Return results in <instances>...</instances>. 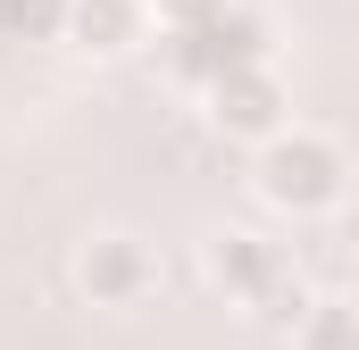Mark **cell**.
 Masks as SVG:
<instances>
[{
  "label": "cell",
  "mask_w": 359,
  "mask_h": 350,
  "mask_svg": "<svg viewBox=\"0 0 359 350\" xmlns=\"http://www.w3.org/2000/svg\"><path fill=\"white\" fill-rule=\"evenodd\" d=\"M334 234H343V251H351V267H359V200L334 209Z\"/></svg>",
  "instance_id": "9"
},
{
  "label": "cell",
  "mask_w": 359,
  "mask_h": 350,
  "mask_svg": "<svg viewBox=\"0 0 359 350\" xmlns=\"http://www.w3.org/2000/svg\"><path fill=\"white\" fill-rule=\"evenodd\" d=\"M151 0H67V50H84V59H126V50H142L151 42Z\"/></svg>",
  "instance_id": "6"
},
{
  "label": "cell",
  "mask_w": 359,
  "mask_h": 350,
  "mask_svg": "<svg viewBox=\"0 0 359 350\" xmlns=\"http://www.w3.org/2000/svg\"><path fill=\"white\" fill-rule=\"evenodd\" d=\"M251 192L268 200L276 217H334L351 200V159L334 134H309V125H284L268 150H251Z\"/></svg>",
  "instance_id": "1"
},
{
  "label": "cell",
  "mask_w": 359,
  "mask_h": 350,
  "mask_svg": "<svg viewBox=\"0 0 359 350\" xmlns=\"http://www.w3.org/2000/svg\"><path fill=\"white\" fill-rule=\"evenodd\" d=\"M343 300H351V317H359V267H351V292H343Z\"/></svg>",
  "instance_id": "10"
},
{
  "label": "cell",
  "mask_w": 359,
  "mask_h": 350,
  "mask_svg": "<svg viewBox=\"0 0 359 350\" xmlns=\"http://www.w3.org/2000/svg\"><path fill=\"white\" fill-rule=\"evenodd\" d=\"M292 342H301V350H359V317H351V300H309V317L292 326Z\"/></svg>",
  "instance_id": "7"
},
{
  "label": "cell",
  "mask_w": 359,
  "mask_h": 350,
  "mask_svg": "<svg viewBox=\"0 0 359 350\" xmlns=\"http://www.w3.org/2000/svg\"><path fill=\"white\" fill-rule=\"evenodd\" d=\"M8 17H17L34 42H59V34H67V0H8Z\"/></svg>",
  "instance_id": "8"
},
{
  "label": "cell",
  "mask_w": 359,
  "mask_h": 350,
  "mask_svg": "<svg viewBox=\"0 0 359 350\" xmlns=\"http://www.w3.org/2000/svg\"><path fill=\"white\" fill-rule=\"evenodd\" d=\"M159 59H168L176 84L209 92L217 76H234V67H276V34H268L259 8L226 0L217 17H201V25H184V34H159Z\"/></svg>",
  "instance_id": "2"
},
{
  "label": "cell",
  "mask_w": 359,
  "mask_h": 350,
  "mask_svg": "<svg viewBox=\"0 0 359 350\" xmlns=\"http://www.w3.org/2000/svg\"><path fill=\"white\" fill-rule=\"evenodd\" d=\"M209 284H217L226 300H243V309H268L276 292H284V251H276L268 234L226 225V234L209 242Z\"/></svg>",
  "instance_id": "5"
},
{
  "label": "cell",
  "mask_w": 359,
  "mask_h": 350,
  "mask_svg": "<svg viewBox=\"0 0 359 350\" xmlns=\"http://www.w3.org/2000/svg\"><path fill=\"white\" fill-rule=\"evenodd\" d=\"M201 108H209V125H217L226 142L268 150L276 134L292 125V84H284L276 67H234V76H217V84L201 92Z\"/></svg>",
  "instance_id": "3"
},
{
  "label": "cell",
  "mask_w": 359,
  "mask_h": 350,
  "mask_svg": "<svg viewBox=\"0 0 359 350\" xmlns=\"http://www.w3.org/2000/svg\"><path fill=\"white\" fill-rule=\"evenodd\" d=\"M151 284H159V259H151L142 234H92L76 251V292L92 309H142Z\"/></svg>",
  "instance_id": "4"
}]
</instances>
